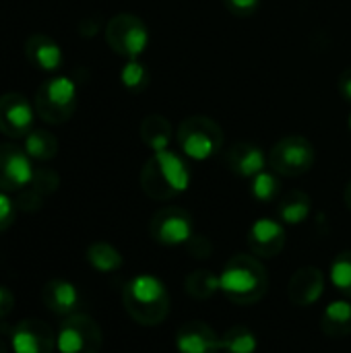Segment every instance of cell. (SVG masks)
<instances>
[{"label":"cell","mask_w":351,"mask_h":353,"mask_svg":"<svg viewBox=\"0 0 351 353\" xmlns=\"http://www.w3.org/2000/svg\"><path fill=\"white\" fill-rule=\"evenodd\" d=\"M176 347L180 353H217L221 337L203 321L184 323L176 333Z\"/></svg>","instance_id":"cell-16"},{"label":"cell","mask_w":351,"mask_h":353,"mask_svg":"<svg viewBox=\"0 0 351 353\" xmlns=\"http://www.w3.org/2000/svg\"><path fill=\"white\" fill-rule=\"evenodd\" d=\"M186 246H188V252L194 259H207L213 252V244L205 236H192Z\"/></svg>","instance_id":"cell-33"},{"label":"cell","mask_w":351,"mask_h":353,"mask_svg":"<svg viewBox=\"0 0 351 353\" xmlns=\"http://www.w3.org/2000/svg\"><path fill=\"white\" fill-rule=\"evenodd\" d=\"M269 168L283 178H298L312 170L317 161L314 145L300 134H290L277 141L269 151Z\"/></svg>","instance_id":"cell-6"},{"label":"cell","mask_w":351,"mask_h":353,"mask_svg":"<svg viewBox=\"0 0 351 353\" xmlns=\"http://www.w3.org/2000/svg\"><path fill=\"white\" fill-rule=\"evenodd\" d=\"M108 46L126 60H137L149 46L147 25L132 12H118L106 25Z\"/></svg>","instance_id":"cell-7"},{"label":"cell","mask_w":351,"mask_h":353,"mask_svg":"<svg viewBox=\"0 0 351 353\" xmlns=\"http://www.w3.org/2000/svg\"><path fill=\"white\" fill-rule=\"evenodd\" d=\"M122 304L128 316L143 327H157L170 314V292L155 275H137L122 290Z\"/></svg>","instance_id":"cell-3"},{"label":"cell","mask_w":351,"mask_h":353,"mask_svg":"<svg viewBox=\"0 0 351 353\" xmlns=\"http://www.w3.org/2000/svg\"><path fill=\"white\" fill-rule=\"evenodd\" d=\"M343 201H345V207L350 209L351 213V182L345 186V192H343Z\"/></svg>","instance_id":"cell-36"},{"label":"cell","mask_w":351,"mask_h":353,"mask_svg":"<svg viewBox=\"0 0 351 353\" xmlns=\"http://www.w3.org/2000/svg\"><path fill=\"white\" fill-rule=\"evenodd\" d=\"M250 252L259 259H275L285 248V228L275 219H257L248 230Z\"/></svg>","instance_id":"cell-13"},{"label":"cell","mask_w":351,"mask_h":353,"mask_svg":"<svg viewBox=\"0 0 351 353\" xmlns=\"http://www.w3.org/2000/svg\"><path fill=\"white\" fill-rule=\"evenodd\" d=\"M79 91L72 79L52 77L35 91V114L48 124H64L72 118Z\"/></svg>","instance_id":"cell-5"},{"label":"cell","mask_w":351,"mask_h":353,"mask_svg":"<svg viewBox=\"0 0 351 353\" xmlns=\"http://www.w3.org/2000/svg\"><path fill=\"white\" fill-rule=\"evenodd\" d=\"M10 350L12 353H54L56 335L43 321L25 319L10 329Z\"/></svg>","instance_id":"cell-12"},{"label":"cell","mask_w":351,"mask_h":353,"mask_svg":"<svg viewBox=\"0 0 351 353\" xmlns=\"http://www.w3.org/2000/svg\"><path fill=\"white\" fill-rule=\"evenodd\" d=\"M103 335L99 325L87 314H70L58 327L56 350L60 353H99Z\"/></svg>","instance_id":"cell-8"},{"label":"cell","mask_w":351,"mask_h":353,"mask_svg":"<svg viewBox=\"0 0 351 353\" xmlns=\"http://www.w3.org/2000/svg\"><path fill=\"white\" fill-rule=\"evenodd\" d=\"M17 203L8 196V192H2L0 190V234L6 232L14 219H17Z\"/></svg>","instance_id":"cell-30"},{"label":"cell","mask_w":351,"mask_h":353,"mask_svg":"<svg viewBox=\"0 0 351 353\" xmlns=\"http://www.w3.org/2000/svg\"><path fill=\"white\" fill-rule=\"evenodd\" d=\"M41 302L52 314L70 316V314H77L81 306V294L77 285L66 279H50L41 288Z\"/></svg>","instance_id":"cell-17"},{"label":"cell","mask_w":351,"mask_h":353,"mask_svg":"<svg viewBox=\"0 0 351 353\" xmlns=\"http://www.w3.org/2000/svg\"><path fill=\"white\" fill-rule=\"evenodd\" d=\"M312 211V201L304 190H290L281 196L277 205V213L281 223L288 225H300L308 219Z\"/></svg>","instance_id":"cell-21"},{"label":"cell","mask_w":351,"mask_h":353,"mask_svg":"<svg viewBox=\"0 0 351 353\" xmlns=\"http://www.w3.org/2000/svg\"><path fill=\"white\" fill-rule=\"evenodd\" d=\"M23 149L33 161H50L58 153V139L43 128H33L23 139Z\"/></svg>","instance_id":"cell-22"},{"label":"cell","mask_w":351,"mask_h":353,"mask_svg":"<svg viewBox=\"0 0 351 353\" xmlns=\"http://www.w3.org/2000/svg\"><path fill=\"white\" fill-rule=\"evenodd\" d=\"M337 89H339L341 97L351 103V66H348V68L339 74V79H337Z\"/></svg>","instance_id":"cell-35"},{"label":"cell","mask_w":351,"mask_h":353,"mask_svg":"<svg viewBox=\"0 0 351 353\" xmlns=\"http://www.w3.org/2000/svg\"><path fill=\"white\" fill-rule=\"evenodd\" d=\"M149 79H151V74H149L147 66L139 62V58H137V60H128V62L122 66V70H120V81H122V85H124L128 91H134V93L145 91V89L149 87Z\"/></svg>","instance_id":"cell-28"},{"label":"cell","mask_w":351,"mask_h":353,"mask_svg":"<svg viewBox=\"0 0 351 353\" xmlns=\"http://www.w3.org/2000/svg\"><path fill=\"white\" fill-rule=\"evenodd\" d=\"M219 290L230 302L238 306H252L261 302L269 290L267 269L259 256L236 254L225 263L219 275Z\"/></svg>","instance_id":"cell-1"},{"label":"cell","mask_w":351,"mask_h":353,"mask_svg":"<svg viewBox=\"0 0 351 353\" xmlns=\"http://www.w3.org/2000/svg\"><path fill=\"white\" fill-rule=\"evenodd\" d=\"M190 186L188 163L174 151H155L141 170V188L153 201H170Z\"/></svg>","instance_id":"cell-2"},{"label":"cell","mask_w":351,"mask_h":353,"mask_svg":"<svg viewBox=\"0 0 351 353\" xmlns=\"http://www.w3.org/2000/svg\"><path fill=\"white\" fill-rule=\"evenodd\" d=\"M58 184H60V178H58V174L54 170H50V168H37L33 172V178H31L29 188H33L37 194H41L46 199V196H50L58 188Z\"/></svg>","instance_id":"cell-29"},{"label":"cell","mask_w":351,"mask_h":353,"mask_svg":"<svg viewBox=\"0 0 351 353\" xmlns=\"http://www.w3.org/2000/svg\"><path fill=\"white\" fill-rule=\"evenodd\" d=\"M87 263L99 273H114L122 267V254L108 242H93L85 252Z\"/></svg>","instance_id":"cell-23"},{"label":"cell","mask_w":351,"mask_h":353,"mask_svg":"<svg viewBox=\"0 0 351 353\" xmlns=\"http://www.w3.org/2000/svg\"><path fill=\"white\" fill-rule=\"evenodd\" d=\"M180 151L192 161H207L223 147V128L209 116H188L176 128Z\"/></svg>","instance_id":"cell-4"},{"label":"cell","mask_w":351,"mask_h":353,"mask_svg":"<svg viewBox=\"0 0 351 353\" xmlns=\"http://www.w3.org/2000/svg\"><path fill=\"white\" fill-rule=\"evenodd\" d=\"M149 234L161 246H182L194 236V223L186 209L166 207L151 217Z\"/></svg>","instance_id":"cell-9"},{"label":"cell","mask_w":351,"mask_h":353,"mask_svg":"<svg viewBox=\"0 0 351 353\" xmlns=\"http://www.w3.org/2000/svg\"><path fill=\"white\" fill-rule=\"evenodd\" d=\"M257 345V335L246 327H232L221 335V350L228 353H254Z\"/></svg>","instance_id":"cell-25"},{"label":"cell","mask_w":351,"mask_h":353,"mask_svg":"<svg viewBox=\"0 0 351 353\" xmlns=\"http://www.w3.org/2000/svg\"><path fill=\"white\" fill-rule=\"evenodd\" d=\"M186 294L194 300H209L219 290V275L211 273L209 269H197L184 279Z\"/></svg>","instance_id":"cell-24"},{"label":"cell","mask_w":351,"mask_h":353,"mask_svg":"<svg viewBox=\"0 0 351 353\" xmlns=\"http://www.w3.org/2000/svg\"><path fill=\"white\" fill-rule=\"evenodd\" d=\"M25 56L27 60L46 72H56L62 66V48L58 46L56 39H52L46 33H33L25 41Z\"/></svg>","instance_id":"cell-18"},{"label":"cell","mask_w":351,"mask_h":353,"mask_svg":"<svg viewBox=\"0 0 351 353\" xmlns=\"http://www.w3.org/2000/svg\"><path fill=\"white\" fill-rule=\"evenodd\" d=\"M0 353H8V347H6V343L0 339Z\"/></svg>","instance_id":"cell-37"},{"label":"cell","mask_w":351,"mask_h":353,"mask_svg":"<svg viewBox=\"0 0 351 353\" xmlns=\"http://www.w3.org/2000/svg\"><path fill=\"white\" fill-rule=\"evenodd\" d=\"M325 292V275L317 267H302L298 269L288 285V298L294 306L308 308L321 300Z\"/></svg>","instance_id":"cell-15"},{"label":"cell","mask_w":351,"mask_h":353,"mask_svg":"<svg viewBox=\"0 0 351 353\" xmlns=\"http://www.w3.org/2000/svg\"><path fill=\"white\" fill-rule=\"evenodd\" d=\"M12 308H14V294L8 288L0 285V319L8 316Z\"/></svg>","instance_id":"cell-34"},{"label":"cell","mask_w":351,"mask_h":353,"mask_svg":"<svg viewBox=\"0 0 351 353\" xmlns=\"http://www.w3.org/2000/svg\"><path fill=\"white\" fill-rule=\"evenodd\" d=\"M33 105L23 93L0 95V132L8 139H25L33 130Z\"/></svg>","instance_id":"cell-11"},{"label":"cell","mask_w":351,"mask_h":353,"mask_svg":"<svg viewBox=\"0 0 351 353\" xmlns=\"http://www.w3.org/2000/svg\"><path fill=\"white\" fill-rule=\"evenodd\" d=\"M14 203H17V209L19 211H27V213H33V211H37L41 205H43V196L41 194H37L33 188H23V190H19V196L14 199Z\"/></svg>","instance_id":"cell-31"},{"label":"cell","mask_w":351,"mask_h":353,"mask_svg":"<svg viewBox=\"0 0 351 353\" xmlns=\"http://www.w3.org/2000/svg\"><path fill=\"white\" fill-rule=\"evenodd\" d=\"M141 141L155 153V151H163L170 149V143L176 134V130L172 128L170 120L161 114H149L143 118L141 128H139Z\"/></svg>","instance_id":"cell-19"},{"label":"cell","mask_w":351,"mask_h":353,"mask_svg":"<svg viewBox=\"0 0 351 353\" xmlns=\"http://www.w3.org/2000/svg\"><path fill=\"white\" fill-rule=\"evenodd\" d=\"M223 163L236 176L252 180L254 176H259L261 172H265V168L269 163V157L265 155V151L259 145L240 141V143L232 145L230 149H225Z\"/></svg>","instance_id":"cell-14"},{"label":"cell","mask_w":351,"mask_h":353,"mask_svg":"<svg viewBox=\"0 0 351 353\" xmlns=\"http://www.w3.org/2000/svg\"><path fill=\"white\" fill-rule=\"evenodd\" d=\"M321 331L331 339H343L351 335V302L335 300L321 316Z\"/></svg>","instance_id":"cell-20"},{"label":"cell","mask_w":351,"mask_h":353,"mask_svg":"<svg viewBox=\"0 0 351 353\" xmlns=\"http://www.w3.org/2000/svg\"><path fill=\"white\" fill-rule=\"evenodd\" d=\"M348 124H350V132H351V114H350V120H348Z\"/></svg>","instance_id":"cell-38"},{"label":"cell","mask_w":351,"mask_h":353,"mask_svg":"<svg viewBox=\"0 0 351 353\" xmlns=\"http://www.w3.org/2000/svg\"><path fill=\"white\" fill-rule=\"evenodd\" d=\"M33 159L23 147L12 143H0V190L19 192L31 184Z\"/></svg>","instance_id":"cell-10"},{"label":"cell","mask_w":351,"mask_h":353,"mask_svg":"<svg viewBox=\"0 0 351 353\" xmlns=\"http://www.w3.org/2000/svg\"><path fill=\"white\" fill-rule=\"evenodd\" d=\"M250 192L257 201L261 203H269L275 201L281 194V184H279V174L271 172H261L259 176H254L250 180Z\"/></svg>","instance_id":"cell-27"},{"label":"cell","mask_w":351,"mask_h":353,"mask_svg":"<svg viewBox=\"0 0 351 353\" xmlns=\"http://www.w3.org/2000/svg\"><path fill=\"white\" fill-rule=\"evenodd\" d=\"M221 2L234 17H240V19L252 17L261 6V0H221Z\"/></svg>","instance_id":"cell-32"},{"label":"cell","mask_w":351,"mask_h":353,"mask_svg":"<svg viewBox=\"0 0 351 353\" xmlns=\"http://www.w3.org/2000/svg\"><path fill=\"white\" fill-rule=\"evenodd\" d=\"M329 279L333 288L351 300V250L339 252L329 269Z\"/></svg>","instance_id":"cell-26"}]
</instances>
